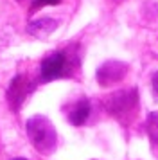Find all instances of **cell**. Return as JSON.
Wrapping results in <instances>:
<instances>
[{
    "mask_svg": "<svg viewBox=\"0 0 158 160\" xmlns=\"http://www.w3.org/2000/svg\"><path fill=\"white\" fill-rule=\"evenodd\" d=\"M32 90H34V87H32L23 76L13 78L11 85L7 88V102H9L11 110H13V112H18V110L22 108L23 101H25V97H27Z\"/></svg>",
    "mask_w": 158,
    "mask_h": 160,
    "instance_id": "cell-5",
    "label": "cell"
},
{
    "mask_svg": "<svg viewBox=\"0 0 158 160\" xmlns=\"http://www.w3.org/2000/svg\"><path fill=\"white\" fill-rule=\"evenodd\" d=\"M59 2H61V0H34L32 6H31V11H32V9H38V8H43V6H56Z\"/></svg>",
    "mask_w": 158,
    "mask_h": 160,
    "instance_id": "cell-9",
    "label": "cell"
},
{
    "mask_svg": "<svg viewBox=\"0 0 158 160\" xmlns=\"http://www.w3.org/2000/svg\"><path fill=\"white\" fill-rule=\"evenodd\" d=\"M56 29H57V22L54 18H40V20L31 22L27 27L29 34H32L34 38H40V40L50 36Z\"/></svg>",
    "mask_w": 158,
    "mask_h": 160,
    "instance_id": "cell-6",
    "label": "cell"
},
{
    "mask_svg": "<svg viewBox=\"0 0 158 160\" xmlns=\"http://www.w3.org/2000/svg\"><path fill=\"white\" fill-rule=\"evenodd\" d=\"M68 70H70V61H68V56L65 51L52 52L50 56L42 59V65H40L43 83L65 78V76H68Z\"/></svg>",
    "mask_w": 158,
    "mask_h": 160,
    "instance_id": "cell-3",
    "label": "cell"
},
{
    "mask_svg": "<svg viewBox=\"0 0 158 160\" xmlns=\"http://www.w3.org/2000/svg\"><path fill=\"white\" fill-rule=\"evenodd\" d=\"M13 160H27V158H22V157H20V158H13Z\"/></svg>",
    "mask_w": 158,
    "mask_h": 160,
    "instance_id": "cell-11",
    "label": "cell"
},
{
    "mask_svg": "<svg viewBox=\"0 0 158 160\" xmlns=\"http://www.w3.org/2000/svg\"><path fill=\"white\" fill-rule=\"evenodd\" d=\"M18 2H22V0H18Z\"/></svg>",
    "mask_w": 158,
    "mask_h": 160,
    "instance_id": "cell-12",
    "label": "cell"
},
{
    "mask_svg": "<svg viewBox=\"0 0 158 160\" xmlns=\"http://www.w3.org/2000/svg\"><path fill=\"white\" fill-rule=\"evenodd\" d=\"M146 133L149 135L151 144H158V112H153L147 115L146 121Z\"/></svg>",
    "mask_w": 158,
    "mask_h": 160,
    "instance_id": "cell-8",
    "label": "cell"
},
{
    "mask_svg": "<svg viewBox=\"0 0 158 160\" xmlns=\"http://www.w3.org/2000/svg\"><path fill=\"white\" fill-rule=\"evenodd\" d=\"M128 74V63L119 61V59H110L104 61L95 72V79L101 87H111L121 83Z\"/></svg>",
    "mask_w": 158,
    "mask_h": 160,
    "instance_id": "cell-4",
    "label": "cell"
},
{
    "mask_svg": "<svg viewBox=\"0 0 158 160\" xmlns=\"http://www.w3.org/2000/svg\"><path fill=\"white\" fill-rule=\"evenodd\" d=\"M102 104L111 117L124 121V117H131L138 108V90L136 88L117 90V92L108 95L102 101Z\"/></svg>",
    "mask_w": 158,
    "mask_h": 160,
    "instance_id": "cell-2",
    "label": "cell"
},
{
    "mask_svg": "<svg viewBox=\"0 0 158 160\" xmlns=\"http://www.w3.org/2000/svg\"><path fill=\"white\" fill-rule=\"evenodd\" d=\"M90 115V101L88 99H81V101L76 104V108L68 113V122L72 126H83L86 122V119Z\"/></svg>",
    "mask_w": 158,
    "mask_h": 160,
    "instance_id": "cell-7",
    "label": "cell"
},
{
    "mask_svg": "<svg viewBox=\"0 0 158 160\" xmlns=\"http://www.w3.org/2000/svg\"><path fill=\"white\" fill-rule=\"evenodd\" d=\"M27 137L34 149L42 155H52L57 148V133L54 124L45 115H32L25 122Z\"/></svg>",
    "mask_w": 158,
    "mask_h": 160,
    "instance_id": "cell-1",
    "label": "cell"
},
{
    "mask_svg": "<svg viewBox=\"0 0 158 160\" xmlns=\"http://www.w3.org/2000/svg\"><path fill=\"white\" fill-rule=\"evenodd\" d=\"M153 95L155 99H158V72H155L153 76Z\"/></svg>",
    "mask_w": 158,
    "mask_h": 160,
    "instance_id": "cell-10",
    "label": "cell"
}]
</instances>
